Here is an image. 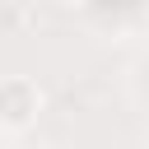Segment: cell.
I'll use <instances>...</instances> for the list:
<instances>
[{
	"instance_id": "6da1fadb",
	"label": "cell",
	"mask_w": 149,
	"mask_h": 149,
	"mask_svg": "<svg viewBox=\"0 0 149 149\" xmlns=\"http://www.w3.org/2000/svg\"><path fill=\"white\" fill-rule=\"evenodd\" d=\"M37 107H42V93H37V84H33V79H23V74L0 79V126L23 130V126H33Z\"/></svg>"
}]
</instances>
